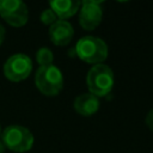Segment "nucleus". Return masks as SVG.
Segmentation results:
<instances>
[{
  "instance_id": "1",
  "label": "nucleus",
  "mask_w": 153,
  "mask_h": 153,
  "mask_svg": "<svg viewBox=\"0 0 153 153\" xmlns=\"http://www.w3.org/2000/svg\"><path fill=\"white\" fill-rule=\"evenodd\" d=\"M86 82L90 93H92L96 97H104L108 93H110V91L114 87V73L111 68L106 65H94L87 73Z\"/></svg>"
},
{
  "instance_id": "2",
  "label": "nucleus",
  "mask_w": 153,
  "mask_h": 153,
  "mask_svg": "<svg viewBox=\"0 0 153 153\" xmlns=\"http://www.w3.org/2000/svg\"><path fill=\"white\" fill-rule=\"evenodd\" d=\"M1 140L6 148L16 153H24L30 151L35 141L32 133L20 124L7 126L1 131Z\"/></svg>"
},
{
  "instance_id": "3",
  "label": "nucleus",
  "mask_w": 153,
  "mask_h": 153,
  "mask_svg": "<svg viewBox=\"0 0 153 153\" xmlns=\"http://www.w3.org/2000/svg\"><path fill=\"white\" fill-rule=\"evenodd\" d=\"M35 84L44 96L54 97L59 94L63 87V76L56 66H42L36 71Z\"/></svg>"
},
{
  "instance_id": "4",
  "label": "nucleus",
  "mask_w": 153,
  "mask_h": 153,
  "mask_svg": "<svg viewBox=\"0 0 153 153\" xmlns=\"http://www.w3.org/2000/svg\"><path fill=\"white\" fill-rule=\"evenodd\" d=\"M76 55L87 63H100L108 57V45L106 43L94 36L81 37L75 45Z\"/></svg>"
},
{
  "instance_id": "5",
  "label": "nucleus",
  "mask_w": 153,
  "mask_h": 153,
  "mask_svg": "<svg viewBox=\"0 0 153 153\" xmlns=\"http://www.w3.org/2000/svg\"><path fill=\"white\" fill-rule=\"evenodd\" d=\"M4 75L14 82L25 80L32 71V61L26 54H13L4 63Z\"/></svg>"
},
{
  "instance_id": "6",
  "label": "nucleus",
  "mask_w": 153,
  "mask_h": 153,
  "mask_svg": "<svg viewBox=\"0 0 153 153\" xmlns=\"http://www.w3.org/2000/svg\"><path fill=\"white\" fill-rule=\"evenodd\" d=\"M0 16L10 25L20 27L27 23L29 10L20 0H0Z\"/></svg>"
},
{
  "instance_id": "7",
  "label": "nucleus",
  "mask_w": 153,
  "mask_h": 153,
  "mask_svg": "<svg viewBox=\"0 0 153 153\" xmlns=\"http://www.w3.org/2000/svg\"><path fill=\"white\" fill-rule=\"evenodd\" d=\"M80 7L79 22L84 30H93L96 29L103 18V8L100 1L94 0H85L82 1Z\"/></svg>"
},
{
  "instance_id": "8",
  "label": "nucleus",
  "mask_w": 153,
  "mask_h": 153,
  "mask_svg": "<svg viewBox=\"0 0 153 153\" xmlns=\"http://www.w3.org/2000/svg\"><path fill=\"white\" fill-rule=\"evenodd\" d=\"M74 35L73 26L67 20L57 19L49 26V38L55 45H67Z\"/></svg>"
},
{
  "instance_id": "9",
  "label": "nucleus",
  "mask_w": 153,
  "mask_h": 153,
  "mask_svg": "<svg viewBox=\"0 0 153 153\" xmlns=\"http://www.w3.org/2000/svg\"><path fill=\"white\" fill-rule=\"evenodd\" d=\"M73 108L81 116H91L98 111L99 99L92 93H82L74 99Z\"/></svg>"
},
{
  "instance_id": "10",
  "label": "nucleus",
  "mask_w": 153,
  "mask_h": 153,
  "mask_svg": "<svg viewBox=\"0 0 153 153\" xmlns=\"http://www.w3.org/2000/svg\"><path fill=\"white\" fill-rule=\"evenodd\" d=\"M80 1L76 0H54L49 2L50 8L54 11L57 18L65 20L76 13L80 7Z\"/></svg>"
},
{
  "instance_id": "11",
  "label": "nucleus",
  "mask_w": 153,
  "mask_h": 153,
  "mask_svg": "<svg viewBox=\"0 0 153 153\" xmlns=\"http://www.w3.org/2000/svg\"><path fill=\"white\" fill-rule=\"evenodd\" d=\"M36 60H37L39 67L50 66V65H53V61H54V54L48 47H42L36 53Z\"/></svg>"
},
{
  "instance_id": "12",
  "label": "nucleus",
  "mask_w": 153,
  "mask_h": 153,
  "mask_svg": "<svg viewBox=\"0 0 153 153\" xmlns=\"http://www.w3.org/2000/svg\"><path fill=\"white\" fill-rule=\"evenodd\" d=\"M41 22L43 23V24H45V25H51V24H54L56 20H57V17H56V14L54 13V11L49 7V8H47V10H44L42 13H41Z\"/></svg>"
},
{
  "instance_id": "13",
  "label": "nucleus",
  "mask_w": 153,
  "mask_h": 153,
  "mask_svg": "<svg viewBox=\"0 0 153 153\" xmlns=\"http://www.w3.org/2000/svg\"><path fill=\"white\" fill-rule=\"evenodd\" d=\"M146 124L148 126V128L151 130H153V109L149 110L147 116H146Z\"/></svg>"
},
{
  "instance_id": "14",
  "label": "nucleus",
  "mask_w": 153,
  "mask_h": 153,
  "mask_svg": "<svg viewBox=\"0 0 153 153\" xmlns=\"http://www.w3.org/2000/svg\"><path fill=\"white\" fill-rule=\"evenodd\" d=\"M5 35H6V31H5V27L2 26V24L0 23V45L2 44L4 39H5Z\"/></svg>"
},
{
  "instance_id": "15",
  "label": "nucleus",
  "mask_w": 153,
  "mask_h": 153,
  "mask_svg": "<svg viewBox=\"0 0 153 153\" xmlns=\"http://www.w3.org/2000/svg\"><path fill=\"white\" fill-rule=\"evenodd\" d=\"M5 149H6V146L2 142V140L0 139V153H5Z\"/></svg>"
},
{
  "instance_id": "16",
  "label": "nucleus",
  "mask_w": 153,
  "mask_h": 153,
  "mask_svg": "<svg viewBox=\"0 0 153 153\" xmlns=\"http://www.w3.org/2000/svg\"><path fill=\"white\" fill-rule=\"evenodd\" d=\"M1 131H2V130H1V126H0V135H1Z\"/></svg>"
}]
</instances>
